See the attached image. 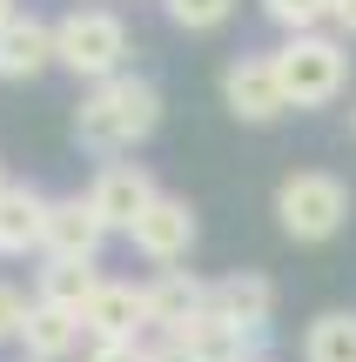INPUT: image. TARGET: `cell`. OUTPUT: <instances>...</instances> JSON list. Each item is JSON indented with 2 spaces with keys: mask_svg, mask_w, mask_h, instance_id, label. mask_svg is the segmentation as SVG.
<instances>
[{
  "mask_svg": "<svg viewBox=\"0 0 356 362\" xmlns=\"http://www.w3.org/2000/svg\"><path fill=\"white\" fill-rule=\"evenodd\" d=\"M155 128H161V88L148 74H108L74 107V141L94 155H128Z\"/></svg>",
  "mask_w": 356,
  "mask_h": 362,
  "instance_id": "6da1fadb",
  "label": "cell"
},
{
  "mask_svg": "<svg viewBox=\"0 0 356 362\" xmlns=\"http://www.w3.org/2000/svg\"><path fill=\"white\" fill-rule=\"evenodd\" d=\"M54 61L67 67V74H81L94 88V81L108 74H128V21H121L115 7H74L54 21Z\"/></svg>",
  "mask_w": 356,
  "mask_h": 362,
  "instance_id": "7a4b0ae2",
  "label": "cell"
},
{
  "mask_svg": "<svg viewBox=\"0 0 356 362\" xmlns=\"http://www.w3.org/2000/svg\"><path fill=\"white\" fill-rule=\"evenodd\" d=\"M350 40L343 34H289L276 47V74L289 107H330L336 94L350 88Z\"/></svg>",
  "mask_w": 356,
  "mask_h": 362,
  "instance_id": "3957f363",
  "label": "cell"
},
{
  "mask_svg": "<svg viewBox=\"0 0 356 362\" xmlns=\"http://www.w3.org/2000/svg\"><path fill=\"white\" fill-rule=\"evenodd\" d=\"M350 221V188L336 181L330 168H296L282 175L276 188V228L289 235V242H330V235H343Z\"/></svg>",
  "mask_w": 356,
  "mask_h": 362,
  "instance_id": "277c9868",
  "label": "cell"
},
{
  "mask_svg": "<svg viewBox=\"0 0 356 362\" xmlns=\"http://www.w3.org/2000/svg\"><path fill=\"white\" fill-rule=\"evenodd\" d=\"M222 101L236 121L249 128H269V121L289 115V94H282V74H276V54H236L222 74Z\"/></svg>",
  "mask_w": 356,
  "mask_h": 362,
  "instance_id": "5b68a950",
  "label": "cell"
},
{
  "mask_svg": "<svg viewBox=\"0 0 356 362\" xmlns=\"http://www.w3.org/2000/svg\"><path fill=\"white\" fill-rule=\"evenodd\" d=\"M195 235H202V221H195V208H188V194H168V188H161V202L128 228V242H134V255H142V262L175 269V262H188Z\"/></svg>",
  "mask_w": 356,
  "mask_h": 362,
  "instance_id": "8992f818",
  "label": "cell"
},
{
  "mask_svg": "<svg viewBox=\"0 0 356 362\" xmlns=\"http://www.w3.org/2000/svg\"><path fill=\"white\" fill-rule=\"evenodd\" d=\"M88 202H94V215L108 221V235H128L134 221L161 202V188H155V175H148L142 161H108V168L88 181Z\"/></svg>",
  "mask_w": 356,
  "mask_h": 362,
  "instance_id": "52a82bcc",
  "label": "cell"
},
{
  "mask_svg": "<svg viewBox=\"0 0 356 362\" xmlns=\"http://www.w3.org/2000/svg\"><path fill=\"white\" fill-rule=\"evenodd\" d=\"M81 329H88V342H148V288L101 275V288L81 309Z\"/></svg>",
  "mask_w": 356,
  "mask_h": 362,
  "instance_id": "ba28073f",
  "label": "cell"
},
{
  "mask_svg": "<svg viewBox=\"0 0 356 362\" xmlns=\"http://www.w3.org/2000/svg\"><path fill=\"white\" fill-rule=\"evenodd\" d=\"M47 215H54V202L34 181H7V188H0V262L40 255V248H47Z\"/></svg>",
  "mask_w": 356,
  "mask_h": 362,
  "instance_id": "9c48e42d",
  "label": "cell"
},
{
  "mask_svg": "<svg viewBox=\"0 0 356 362\" xmlns=\"http://www.w3.org/2000/svg\"><path fill=\"white\" fill-rule=\"evenodd\" d=\"M108 248V221L94 215L88 194H61L47 215V248L40 255H61V262H101Z\"/></svg>",
  "mask_w": 356,
  "mask_h": 362,
  "instance_id": "30bf717a",
  "label": "cell"
},
{
  "mask_svg": "<svg viewBox=\"0 0 356 362\" xmlns=\"http://www.w3.org/2000/svg\"><path fill=\"white\" fill-rule=\"evenodd\" d=\"M209 315L249 329V336H269V315H276V282L255 269H236L222 282H209Z\"/></svg>",
  "mask_w": 356,
  "mask_h": 362,
  "instance_id": "8fae6325",
  "label": "cell"
},
{
  "mask_svg": "<svg viewBox=\"0 0 356 362\" xmlns=\"http://www.w3.org/2000/svg\"><path fill=\"white\" fill-rule=\"evenodd\" d=\"M209 315V282L188 269H161L148 282V336H175V329Z\"/></svg>",
  "mask_w": 356,
  "mask_h": 362,
  "instance_id": "7c38bea8",
  "label": "cell"
},
{
  "mask_svg": "<svg viewBox=\"0 0 356 362\" xmlns=\"http://www.w3.org/2000/svg\"><path fill=\"white\" fill-rule=\"evenodd\" d=\"M81 342H88V329H81V309L34 302V315H27V329H21V356H27V362H67Z\"/></svg>",
  "mask_w": 356,
  "mask_h": 362,
  "instance_id": "4fadbf2b",
  "label": "cell"
},
{
  "mask_svg": "<svg viewBox=\"0 0 356 362\" xmlns=\"http://www.w3.org/2000/svg\"><path fill=\"white\" fill-rule=\"evenodd\" d=\"M47 67H61L54 61V27L34 21V13H21V21L0 34V81H34V74H47Z\"/></svg>",
  "mask_w": 356,
  "mask_h": 362,
  "instance_id": "5bb4252c",
  "label": "cell"
},
{
  "mask_svg": "<svg viewBox=\"0 0 356 362\" xmlns=\"http://www.w3.org/2000/svg\"><path fill=\"white\" fill-rule=\"evenodd\" d=\"M94 288H101V269L94 262L40 255V269H34V302H54V309H88Z\"/></svg>",
  "mask_w": 356,
  "mask_h": 362,
  "instance_id": "9a60e30c",
  "label": "cell"
},
{
  "mask_svg": "<svg viewBox=\"0 0 356 362\" xmlns=\"http://www.w3.org/2000/svg\"><path fill=\"white\" fill-rule=\"evenodd\" d=\"M303 362H356V309H323L303 329Z\"/></svg>",
  "mask_w": 356,
  "mask_h": 362,
  "instance_id": "2e32d148",
  "label": "cell"
},
{
  "mask_svg": "<svg viewBox=\"0 0 356 362\" xmlns=\"http://www.w3.org/2000/svg\"><path fill=\"white\" fill-rule=\"evenodd\" d=\"M263 13L282 27V40H289V34H323V21L336 13V0H263Z\"/></svg>",
  "mask_w": 356,
  "mask_h": 362,
  "instance_id": "e0dca14e",
  "label": "cell"
},
{
  "mask_svg": "<svg viewBox=\"0 0 356 362\" xmlns=\"http://www.w3.org/2000/svg\"><path fill=\"white\" fill-rule=\"evenodd\" d=\"M168 7V21L182 27V34H215V27L236 13V0H161Z\"/></svg>",
  "mask_w": 356,
  "mask_h": 362,
  "instance_id": "ac0fdd59",
  "label": "cell"
},
{
  "mask_svg": "<svg viewBox=\"0 0 356 362\" xmlns=\"http://www.w3.org/2000/svg\"><path fill=\"white\" fill-rule=\"evenodd\" d=\"M27 315H34V302H27L21 288H13L7 275H0V349H7V342L21 349V329H27Z\"/></svg>",
  "mask_w": 356,
  "mask_h": 362,
  "instance_id": "d6986e66",
  "label": "cell"
},
{
  "mask_svg": "<svg viewBox=\"0 0 356 362\" xmlns=\"http://www.w3.org/2000/svg\"><path fill=\"white\" fill-rule=\"evenodd\" d=\"M81 362H148V342H88Z\"/></svg>",
  "mask_w": 356,
  "mask_h": 362,
  "instance_id": "ffe728a7",
  "label": "cell"
},
{
  "mask_svg": "<svg viewBox=\"0 0 356 362\" xmlns=\"http://www.w3.org/2000/svg\"><path fill=\"white\" fill-rule=\"evenodd\" d=\"M330 21H336V34H343V40H356V0H336Z\"/></svg>",
  "mask_w": 356,
  "mask_h": 362,
  "instance_id": "44dd1931",
  "label": "cell"
},
{
  "mask_svg": "<svg viewBox=\"0 0 356 362\" xmlns=\"http://www.w3.org/2000/svg\"><path fill=\"white\" fill-rule=\"evenodd\" d=\"M13 21H21V7H13V0H0V34H7Z\"/></svg>",
  "mask_w": 356,
  "mask_h": 362,
  "instance_id": "7402d4cb",
  "label": "cell"
},
{
  "mask_svg": "<svg viewBox=\"0 0 356 362\" xmlns=\"http://www.w3.org/2000/svg\"><path fill=\"white\" fill-rule=\"evenodd\" d=\"M0 188H7V161H0Z\"/></svg>",
  "mask_w": 356,
  "mask_h": 362,
  "instance_id": "603a6c76",
  "label": "cell"
},
{
  "mask_svg": "<svg viewBox=\"0 0 356 362\" xmlns=\"http://www.w3.org/2000/svg\"><path fill=\"white\" fill-rule=\"evenodd\" d=\"M13 362H27V356H13Z\"/></svg>",
  "mask_w": 356,
  "mask_h": 362,
  "instance_id": "cb8c5ba5",
  "label": "cell"
}]
</instances>
